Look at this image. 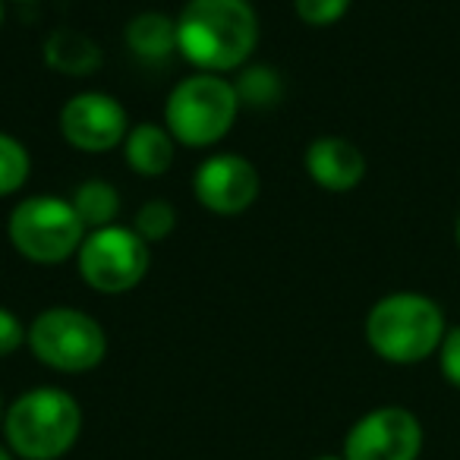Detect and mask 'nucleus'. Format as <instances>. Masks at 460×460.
Instances as JSON below:
<instances>
[{"label":"nucleus","instance_id":"obj_1","mask_svg":"<svg viewBox=\"0 0 460 460\" xmlns=\"http://www.w3.org/2000/svg\"><path fill=\"white\" fill-rule=\"evenodd\" d=\"M259 45V13L250 0H186L177 13V54L196 73H234Z\"/></svg>","mask_w":460,"mask_h":460},{"label":"nucleus","instance_id":"obj_2","mask_svg":"<svg viewBox=\"0 0 460 460\" xmlns=\"http://www.w3.org/2000/svg\"><path fill=\"white\" fill-rule=\"evenodd\" d=\"M366 344L378 359L394 366H413L435 357L447 334L441 306L416 290H394L376 300L366 315Z\"/></svg>","mask_w":460,"mask_h":460},{"label":"nucleus","instance_id":"obj_3","mask_svg":"<svg viewBox=\"0 0 460 460\" xmlns=\"http://www.w3.org/2000/svg\"><path fill=\"white\" fill-rule=\"evenodd\" d=\"M83 432V407L64 388L39 385L20 394L4 416L7 447L22 460H60Z\"/></svg>","mask_w":460,"mask_h":460},{"label":"nucleus","instance_id":"obj_4","mask_svg":"<svg viewBox=\"0 0 460 460\" xmlns=\"http://www.w3.org/2000/svg\"><path fill=\"white\" fill-rule=\"evenodd\" d=\"M240 98L234 79L217 73L183 76L164 102V127L186 148H211L234 129L240 114Z\"/></svg>","mask_w":460,"mask_h":460},{"label":"nucleus","instance_id":"obj_5","mask_svg":"<svg viewBox=\"0 0 460 460\" xmlns=\"http://www.w3.org/2000/svg\"><path fill=\"white\" fill-rule=\"evenodd\" d=\"M85 224L64 196H26L7 217L10 246L35 265H60L76 259L85 240Z\"/></svg>","mask_w":460,"mask_h":460},{"label":"nucleus","instance_id":"obj_6","mask_svg":"<svg viewBox=\"0 0 460 460\" xmlns=\"http://www.w3.org/2000/svg\"><path fill=\"white\" fill-rule=\"evenodd\" d=\"M26 344L48 369L79 376L92 372L108 357V334L95 315L73 306H51L29 322Z\"/></svg>","mask_w":460,"mask_h":460},{"label":"nucleus","instance_id":"obj_7","mask_svg":"<svg viewBox=\"0 0 460 460\" xmlns=\"http://www.w3.org/2000/svg\"><path fill=\"white\" fill-rule=\"evenodd\" d=\"M152 265V250L133 227L111 224V227L89 230L76 252L79 278L95 294H127L139 288Z\"/></svg>","mask_w":460,"mask_h":460},{"label":"nucleus","instance_id":"obj_8","mask_svg":"<svg viewBox=\"0 0 460 460\" xmlns=\"http://www.w3.org/2000/svg\"><path fill=\"white\" fill-rule=\"evenodd\" d=\"M422 422L413 410L376 407L350 426L344 438V460H420Z\"/></svg>","mask_w":460,"mask_h":460},{"label":"nucleus","instance_id":"obj_9","mask_svg":"<svg viewBox=\"0 0 460 460\" xmlns=\"http://www.w3.org/2000/svg\"><path fill=\"white\" fill-rule=\"evenodd\" d=\"M129 133V114L111 92L85 89L66 98L60 108V136L83 155H104L123 146Z\"/></svg>","mask_w":460,"mask_h":460},{"label":"nucleus","instance_id":"obj_10","mask_svg":"<svg viewBox=\"0 0 460 460\" xmlns=\"http://www.w3.org/2000/svg\"><path fill=\"white\" fill-rule=\"evenodd\" d=\"M259 171L250 158L234 152H215L192 171V196L211 215H243L259 199Z\"/></svg>","mask_w":460,"mask_h":460},{"label":"nucleus","instance_id":"obj_11","mask_svg":"<svg viewBox=\"0 0 460 460\" xmlns=\"http://www.w3.org/2000/svg\"><path fill=\"white\" fill-rule=\"evenodd\" d=\"M306 173L315 186L328 192H350L366 177V155L344 136H319L303 155Z\"/></svg>","mask_w":460,"mask_h":460},{"label":"nucleus","instance_id":"obj_12","mask_svg":"<svg viewBox=\"0 0 460 460\" xmlns=\"http://www.w3.org/2000/svg\"><path fill=\"white\" fill-rule=\"evenodd\" d=\"M177 139L167 133L164 123H136L123 139V158L139 177H164L173 164Z\"/></svg>","mask_w":460,"mask_h":460},{"label":"nucleus","instance_id":"obj_13","mask_svg":"<svg viewBox=\"0 0 460 460\" xmlns=\"http://www.w3.org/2000/svg\"><path fill=\"white\" fill-rule=\"evenodd\" d=\"M45 64L60 76H92L98 73V66L104 64L102 45L95 39H89L85 32L70 26L54 29L45 39Z\"/></svg>","mask_w":460,"mask_h":460},{"label":"nucleus","instance_id":"obj_14","mask_svg":"<svg viewBox=\"0 0 460 460\" xmlns=\"http://www.w3.org/2000/svg\"><path fill=\"white\" fill-rule=\"evenodd\" d=\"M123 39L142 64H164L177 54V20L161 10H142L127 22Z\"/></svg>","mask_w":460,"mask_h":460},{"label":"nucleus","instance_id":"obj_15","mask_svg":"<svg viewBox=\"0 0 460 460\" xmlns=\"http://www.w3.org/2000/svg\"><path fill=\"white\" fill-rule=\"evenodd\" d=\"M70 202L76 208V215L83 217L85 230L111 227V224H117V215H120V192H117L114 183H108L102 177L83 180L73 190Z\"/></svg>","mask_w":460,"mask_h":460},{"label":"nucleus","instance_id":"obj_16","mask_svg":"<svg viewBox=\"0 0 460 460\" xmlns=\"http://www.w3.org/2000/svg\"><path fill=\"white\" fill-rule=\"evenodd\" d=\"M234 89H237V98L243 108L269 111V108H275V104H281L284 79L275 66L252 64V66H243V70H240V76L234 79Z\"/></svg>","mask_w":460,"mask_h":460},{"label":"nucleus","instance_id":"obj_17","mask_svg":"<svg viewBox=\"0 0 460 460\" xmlns=\"http://www.w3.org/2000/svg\"><path fill=\"white\" fill-rule=\"evenodd\" d=\"M32 173V155L16 136L0 133V199L16 196L29 183Z\"/></svg>","mask_w":460,"mask_h":460},{"label":"nucleus","instance_id":"obj_18","mask_svg":"<svg viewBox=\"0 0 460 460\" xmlns=\"http://www.w3.org/2000/svg\"><path fill=\"white\" fill-rule=\"evenodd\" d=\"M173 227H177V208L167 199H148V202L139 205V211L133 217V230L146 243L167 240L173 234Z\"/></svg>","mask_w":460,"mask_h":460},{"label":"nucleus","instance_id":"obj_19","mask_svg":"<svg viewBox=\"0 0 460 460\" xmlns=\"http://www.w3.org/2000/svg\"><path fill=\"white\" fill-rule=\"evenodd\" d=\"M350 4L353 0H294V13L309 29H328L344 20Z\"/></svg>","mask_w":460,"mask_h":460},{"label":"nucleus","instance_id":"obj_20","mask_svg":"<svg viewBox=\"0 0 460 460\" xmlns=\"http://www.w3.org/2000/svg\"><path fill=\"white\" fill-rule=\"evenodd\" d=\"M438 369L447 385L460 391V325L447 328L445 341L438 347Z\"/></svg>","mask_w":460,"mask_h":460},{"label":"nucleus","instance_id":"obj_21","mask_svg":"<svg viewBox=\"0 0 460 460\" xmlns=\"http://www.w3.org/2000/svg\"><path fill=\"white\" fill-rule=\"evenodd\" d=\"M29 325H22V319L13 313V309L0 306V359L13 357L22 344H26Z\"/></svg>","mask_w":460,"mask_h":460},{"label":"nucleus","instance_id":"obj_22","mask_svg":"<svg viewBox=\"0 0 460 460\" xmlns=\"http://www.w3.org/2000/svg\"><path fill=\"white\" fill-rule=\"evenodd\" d=\"M0 460H16V454L10 451V447H4V445H0Z\"/></svg>","mask_w":460,"mask_h":460},{"label":"nucleus","instance_id":"obj_23","mask_svg":"<svg viewBox=\"0 0 460 460\" xmlns=\"http://www.w3.org/2000/svg\"><path fill=\"white\" fill-rule=\"evenodd\" d=\"M454 243H457V250H460V215H457V221H454Z\"/></svg>","mask_w":460,"mask_h":460},{"label":"nucleus","instance_id":"obj_24","mask_svg":"<svg viewBox=\"0 0 460 460\" xmlns=\"http://www.w3.org/2000/svg\"><path fill=\"white\" fill-rule=\"evenodd\" d=\"M313 460H344V454H322V457H313Z\"/></svg>","mask_w":460,"mask_h":460},{"label":"nucleus","instance_id":"obj_25","mask_svg":"<svg viewBox=\"0 0 460 460\" xmlns=\"http://www.w3.org/2000/svg\"><path fill=\"white\" fill-rule=\"evenodd\" d=\"M4 416H7V407H4V394H0V426H4Z\"/></svg>","mask_w":460,"mask_h":460},{"label":"nucleus","instance_id":"obj_26","mask_svg":"<svg viewBox=\"0 0 460 460\" xmlns=\"http://www.w3.org/2000/svg\"><path fill=\"white\" fill-rule=\"evenodd\" d=\"M0 26H4V0H0Z\"/></svg>","mask_w":460,"mask_h":460},{"label":"nucleus","instance_id":"obj_27","mask_svg":"<svg viewBox=\"0 0 460 460\" xmlns=\"http://www.w3.org/2000/svg\"><path fill=\"white\" fill-rule=\"evenodd\" d=\"M13 4H32V0H13Z\"/></svg>","mask_w":460,"mask_h":460}]
</instances>
